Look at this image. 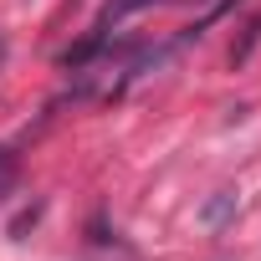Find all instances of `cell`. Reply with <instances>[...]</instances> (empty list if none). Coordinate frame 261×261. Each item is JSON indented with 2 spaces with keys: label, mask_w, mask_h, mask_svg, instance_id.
Segmentation results:
<instances>
[{
  "label": "cell",
  "mask_w": 261,
  "mask_h": 261,
  "mask_svg": "<svg viewBox=\"0 0 261 261\" xmlns=\"http://www.w3.org/2000/svg\"><path fill=\"white\" fill-rule=\"evenodd\" d=\"M16 179H21V164H16V154H11V149H0V200H6V195L16 190Z\"/></svg>",
  "instance_id": "6da1fadb"
},
{
  "label": "cell",
  "mask_w": 261,
  "mask_h": 261,
  "mask_svg": "<svg viewBox=\"0 0 261 261\" xmlns=\"http://www.w3.org/2000/svg\"><path fill=\"white\" fill-rule=\"evenodd\" d=\"M144 6H154V0H108L102 26H113V21H123V16H134V11H144Z\"/></svg>",
  "instance_id": "7a4b0ae2"
},
{
  "label": "cell",
  "mask_w": 261,
  "mask_h": 261,
  "mask_svg": "<svg viewBox=\"0 0 261 261\" xmlns=\"http://www.w3.org/2000/svg\"><path fill=\"white\" fill-rule=\"evenodd\" d=\"M97 46H102V31H92V36H87V41H82V46H72V51H67V57H62V67H82V62H87V57H97Z\"/></svg>",
  "instance_id": "3957f363"
},
{
  "label": "cell",
  "mask_w": 261,
  "mask_h": 261,
  "mask_svg": "<svg viewBox=\"0 0 261 261\" xmlns=\"http://www.w3.org/2000/svg\"><path fill=\"white\" fill-rule=\"evenodd\" d=\"M230 210H236V195H220V200H215V205L205 210V220H210V225H220V220H225Z\"/></svg>",
  "instance_id": "277c9868"
}]
</instances>
